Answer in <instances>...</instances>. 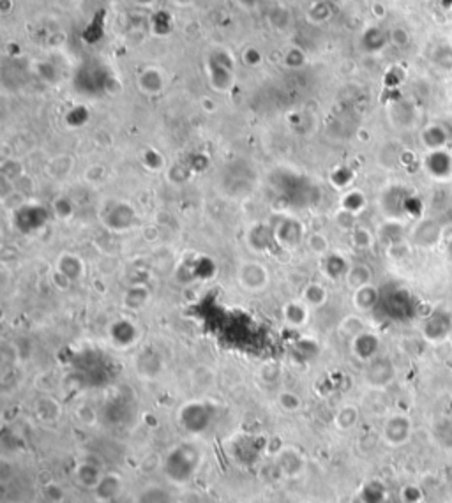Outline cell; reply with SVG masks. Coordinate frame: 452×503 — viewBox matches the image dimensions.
Wrapping results in <instances>:
<instances>
[{"label":"cell","instance_id":"cell-27","mask_svg":"<svg viewBox=\"0 0 452 503\" xmlns=\"http://www.w3.org/2000/svg\"><path fill=\"white\" fill-rule=\"evenodd\" d=\"M364 207H366V198H364V194L360 193V191H348V193L341 198V204H339L341 211L348 212V214L352 216L360 214V212L364 211Z\"/></svg>","mask_w":452,"mask_h":503},{"label":"cell","instance_id":"cell-26","mask_svg":"<svg viewBox=\"0 0 452 503\" xmlns=\"http://www.w3.org/2000/svg\"><path fill=\"white\" fill-rule=\"evenodd\" d=\"M149 289L145 287H142V284H136V287H131L126 292L124 295V306L129 307V309L133 311H138L142 309L143 306H145L147 302H149Z\"/></svg>","mask_w":452,"mask_h":503},{"label":"cell","instance_id":"cell-25","mask_svg":"<svg viewBox=\"0 0 452 503\" xmlns=\"http://www.w3.org/2000/svg\"><path fill=\"white\" fill-rule=\"evenodd\" d=\"M35 414L38 419L43 422H55L60 417V407L52 397H43L35 404Z\"/></svg>","mask_w":452,"mask_h":503},{"label":"cell","instance_id":"cell-16","mask_svg":"<svg viewBox=\"0 0 452 503\" xmlns=\"http://www.w3.org/2000/svg\"><path fill=\"white\" fill-rule=\"evenodd\" d=\"M55 269L59 270V272H62L71 283L79 281L85 276V263H83V260L79 258L78 255H73V253H64V255H60L55 263Z\"/></svg>","mask_w":452,"mask_h":503},{"label":"cell","instance_id":"cell-22","mask_svg":"<svg viewBox=\"0 0 452 503\" xmlns=\"http://www.w3.org/2000/svg\"><path fill=\"white\" fill-rule=\"evenodd\" d=\"M429 173H433L435 177H449L452 172V159L447 152L436 150L426 159Z\"/></svg>","mask_w":452,"mask_h":503},{"label":"cell","instance_id":"cell-14","mask_svg":"<svg viewBox=\"0 0 452 503\" xmlns=\"http://www.w3.org/2000/svg\"><path fill=\"white\" fill-rule=\"evenodd\" d=\"M320 269L325 280L338 281L341 280V277H346V274H348V269H350V263L348 260H346L343 255H339V253L329 251L327 255L320 258Z\"/></svg>","mask_w":452,"mask_h":503},{"label":"cell","instance_id":"cell-12","mask_svg":"<svg viewBox=\"0 0 452 503\" xmlns=\"http://www.w3.org/2000/svg\"><path fill=\"white\" fill-rule=\"evenodd\" d=\"M135 209L128 204H114L111 209H108L106 214H104V223H106V226L115 231L129 230V228L133 226V223H135Z\"/></svg>","mask_w":452,"mask_h":503},{"label":"cell","instance_id":"cell-7","mask_svg":"<svg viewBox=\"0 0 452 503\" xmlns=\"http://www.w3.org/2000/svg\"><path fill=\"white\" fill-rule=\"evenodd\" d=\"M108 336L114 346L117 348H129L135 345L140 338V328L136 327L135 321L128 320V318H118L108 328Z\"/></svg>","mask_w":452,"mask_h":503},{"label":"cell","instance_id":"cell-35","mask_svg":"<svg viewBox=\"0 0 452 503\" xmlns=\"http://www.w3.org/2000/svg\"><path fill=\"white\" fill-rule=\"evenodd\" d=\"M53 209H55V216L60 217V219H67V217L73 216V204H71V201H55Z\"/></svg>","mask_w":452,"mask_h":503},{"label":"cell","instance_id":"cell-5","mask_svg":"<svg viewBox=\"0 0 452 503\" xmlns=\"http://www.w3.org/2000/svg\"><path fill=\"white\" fill-rule=\"evenodd\" d=\"M276 466L281 475L295 479V477H301L306 470V458L295 447H283L276 454Z\"/></svg>","mask_w":452,"mask_h":503},{"label":"cell","instance_id":"cell-30","mask_svg":"<svg viewBox=\"0 0 452 503\" xmlns=\"http://www.w3.org/2000/svg\"><path fill=\"white\" fill-rule=\"evenodd\" d=\"M306 245L307 249H309L313 255L316 256H325L329 251H331V248H329V241L327 237H325L324 233H320V231H316V233H311L306 237Z\"/></svg>","mask_w":452,"mask_h":503},{"label":"cell","instance_id":"cell-13","mask_svg":"<svg viewBox=\"0 0 452 503\" xmlns=\"http://www.w3.org/2000/svg\"><path fill=\"white\" fill-rule=\"evenodd\" d=\"M311 311L313 309L304 300H288L281 307V316H283L285 325H288L290 328H302L309 321Z\"/></svg>","mask_w":452,"mask_h":503},{"label":"cell","instance_id":"cell-4","mask_svg":"<svg viewBox=\"0 0 452 503\" xmlns=\"http://www.w3.org/2000/svg\"><path fill=\"white\" fill-rule=\"evenodd\" d=\"M410 434H412L410 419L399 414L387 419L382 429L383 440H385V443L390 445V447H399V445H404L408 441V438H410Z\"/></svg>","mask_w":452,"mask_h":503},{"label":"cell","instance_id":"cell-23","mask_svg":"<svg viewBox=\"0 0 452 503\" xmlns=\"http://www.w3.org/2000/svg\"><path fill=\"white\" fill-rule=\"evenodd\" d=\"M359 422V410L353 404H345L334 415V426L339 431H350Z\"/></svg>","mask_w":452,"mask_h":503},{"label":"cell","instance_id":"cell-18","mask_svg":"<svg viewBox=\"0 0 452 503\" xmlns=\"http://www.w3.org/2000/svg\"><path fill=\"white\" fill-rule=\"evenodd\" d=\"M380 300H382V295L373 284H364V287L355 288L352 297L353 306L359 311H373L375 307L380 306Z\"/></svg>","mask_w":452,"mask_h":503},{"label":"cell","instance_id":"cell-9","mask_svg":"<svg viewBox=\"0 0 452 503\" xmlns=\"http://www.w3.org/2000/svg\"><path fill=\"white\" fill-rule=\"evenodd\" d=\"M350 346H352V353L357 359L363 362H371L378 357L380 339L373 332L363 331L355 338H352V345Z\"/></svg>","mask_w":452,"mask_h":503},{"label":"cell","instance_id":"cell-36","mask_svg":"<svg viewBox=\"0 0 452 503\" xmlns=\"http://www.w3.org/2000/svg\"><path fill=\"white\" fill-rule=\"evenodd\" d=\"M401 497H403V500L407 503H419L421 502V490L415 486H407L403 490V493H401Z\"/></svg>","mask_w":452,"mask_h":503},{"label":"cell","instance_id":"cell-33","mask_svg":"<svg viewBox=\"0 0 452 503\" xmlns=\"http://www.w3.org/2000/svg\"><path fill=\"white\" fill-rule=\"evenodd\" d=\"M76 415H78L79 422L85 426H94V422H96V411H94V408L89 407V404L79 407L78 411H76Z\"/></svg>","mask_w":452,"mask_h":503},{"label":"cell","instance_id":"cell-15","mask_svg":"<svg viewBox=\"0 0 452 503\" xmlns=\"http://www.w3.org/2000/svg\"><path fill=\"white\" fill-rule=\"evenodd\" d=\"M122 486H124V482H122L121 475H117V473H104L103 479L99 480V484H97L92 493L99 503H114L121 497Z\"/></svg>","mask_w":452,"mask_h":503},{"label":"cell","instance_id":"cell-31","mask_svg":"<svg viewBox=\"0 0 452 503\" xmlns=\"http://www.w3.org/2000/svg\"><path fill=\"white\" fill-rule=\"evenodd\" d=\"M435 438L446 448H452V419H443L435 426Z\"/></svg>","mask_w":452,"mask_h":503},{"label":"cell","instance_id":"cell-1","mask_svg":"<svg viewBox=\"0 0 452 503\" xmlns=\"http://www.w3.org/2000/svg\"><path fill=\"white\" fill-rule=\"evenodd\" d=\"M204 463V452L193 441H182L175 445L162 459V472L170 484L186 486L200 470Z\"/></svg>","mask_w":452,"mask_h":503},{"label":"cell","instance_id":"cell-32","mask_svg":"<svg viewBox=\"0 0 452 503\" xmlns=\"http://www.w3.org/2000/svg\"><path fill=\"white\" fill-rule=\"evenodd\" d=\"M373 244V235L363 226H355L352 230V245L357 249H368Z\"/></svg>","mask_w":452,"mask_h":503},{"label":"cell","instance_id":"cell-24","mask_svg":"<svg viewBox=\"0 0 452 503\" xmlns=\"http://www.w3.org/2000/svg\"><path fill=\"white\" fill-rule=\"evenodd\" d=\"M135 503H172V494L162 486H149L140 491Z\"/></svg>","mask_w":452,"mask_h":503},{"label":"cell","instance_id":"cell-2","mask_svg":"<svg viewBox=\"0 0 452 503\" xmlns=\"http://www.w3.org/2000/svg\"><path fill=\"white\" fill-rule=\"evenodd\" d=\"M214 410L211 404L204 401H191L186 403L179 411V422L182 429L189 434H204L211 428Z\"/></svg>","mask_w":452,"mask_h":503},{"label":"cell","instance_id":"cell-17","mask_svg":"<svg viewBox=\"0 0 452 503\" xmlns=\"http://www.w3.org/2000/svg\"><path fill=\"white\" fill-rule=\"evenodd\" d=\"M136 372L145 380H154L155 376H159L162 369V360L154 350H143L142 353H138L135 360Z\"/></svg>","mask_w":452,"mask_h":503},{"label":"cell","instance_id":"cell-28","mask_svg":"<svg viewBox=\"0 0 452 503\" xmlns=\"http://www.w3.org/2000/svg\"><path fill=\"white\" fill-rule=\"evenodd\" d=\"M346 281H348L350 287L353 288H360L364 284L371 283V270L368 269L363 263H355V265H350L348 274H346Z\"/></svg>","mask_w":452,"mask_h":503},{"label":"cell","instance_id":"cell-21","mask_svg":"<svg viewBox=\"0 0 452 503\" xmlns=\"http://www.w3.org/2000/svg\"><path fill=\"white\" fill-rule=\"evenodd\" d=\"M270 241H274V230L270 231L265 224L258 223L249 230L248 244L249 248L255 249V251H263V249L269 248Z\"/></svg>","mask_w":452,"mask_h":503},{"label":"cell","instance_id":"cell-11","mask_svg":"<svg viewBox=\"0 0 452 503\" xmlns=\"http://www.w3.org/2000/svg\"><path fill=\"white\" fill-rule=\"evenodd\" d=\"M394 365L392 362L385 357H377L371 362H368L366 367V382L373 387H385L392 382L394 378Z\"/></svg>","mask_w":452,"mask_h":503},{"label":"cell","instance_id":"cell-19","mask_svg":"<svg viewBox=\"0 0 452 503\" xmlns=\"http://www.w3.org/2000/svg\"><path fill=\"white\" fill-rule=\"evenodd\" d=\"M301 300H304L311 309H320V307H324L325 304H327L329 289L325 288V284L311 281V283H307L306 287H304Z\"/></svg>","mask_w":452,"mask_h":503},{"label":"cell","instance_id":"cell-20","mask_svg":"<svg viewBox=\"0 0 452 503\" xmlns=\"http://www.w3.org/2000/svg\"><path fill=\"white\" fill-rule=\"evenodd\" d=\"M103 475L104 473L101 472L99 466L94 465V463L85 461L76 466V480L90 491L96 490V486L99 484V480L103 479Z\"/></svg>","mask_w":452,"mask_h":503},{"label":"cell","instance_id":"cell-34","mask_svg":"<svg viewBox=\"0 0 452 503\" xmlns=\"http://www.w3.org/2000/svg\"><path fill=\"white\" fill-rule=\"evenodd\" d=\"M64 491L60 490L59 486H55V484H50V486H46L45 490V498L48 503H60L64 500Z\"/></svg>","mask_w":452,"mask_h":503},{"label":"cell","instance_id":"cell-29","mask_svg":"<svg viewBox=\"0 0 452 503\" xmlns=\"http://www.w3.org/2000/svg\"><path fill=\"white\" fill-rule=\"evenodd\" d=\"M277 404H280L281 410L287 411V414H295V411H299L302 408V399L294 390H283V392H280V396H277Z\"/></svg>","mask_w":452,"mask_h":503},{"label":"cell","instance_id":"cell-8","mask_svg":"<svg viewBox=\"0 0 452 503\" xmlns=\"http://www.w3.org/2000/svg\"><path fill=\"white\" fill-rule=\"evenodd\" d=\"M452 328V314L446 309H436L429 314V318L424 324V336L429 341H442L449 336Z\"/></svg>","mask_w":452,"mask_h":503},{"label":"cell","instance_id":"cell-3","mask_svg":"<svg viewBox=\"0 0 452 503\" xmlns=\"http://www.w3.org/2000/svg\"><path fill=\"white\" fill-rule=\"evenodd\" d=\"M237 283L248 292H262L269 287L270 272L262 262L248 260L237 267Z\"/></svg>","mask_w":452,"mask_h":503},{"label":"cell","instance_id":"cell-6","mask_svg":"<svg viewBox=\"0 0 452 503\" xmlns=\"http://www.w3.org/2000/svg\"><path fill=\"white\" fill-rule=\"evenodd\" d=\"M306 238V230L297 219H283L274 228V241L285 249H294Z\"/></svg>","mask_w":452,"mask_h":503},{"label":"cell","instance_id":"cell-10","mask_svg":"<svg viewBox=\"0 0 452 503\" xmlns=\"http://www.w3.org/2000/svg\"><path fill=\"white\" fill-rule=\"evenodd\" d=\"M385 307L387 313L392 314L394 318H410L414 314V299H412L410 293L407 289H392L390 293H387V300H385Z\"/></svg>","mask_w":452,"mask_h":503}]
</instances>
